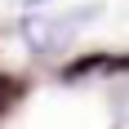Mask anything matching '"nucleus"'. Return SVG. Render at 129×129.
<instances>
[{"label":"nucleus","instance_id":"f257e3e1","mask_svg":"<svg viewBox=\"0 0 129 129\" xmlns=\"http://www.w3.org/2000/svg\"><path fill=\"white\" fill-rule=\"evenodd\" d=\"M93 18V9H76V13H22L18 36L31 53H58L80 27Z\"/></svg>","mask_w":129,"mask_h":129},{"label":"nucleus","instance_id":"f03ea898","mask_svg":"<svg viewBox=\"0 0 129 129\" xmlns=\"http://www.w3.org/2000/svg\"><path fill=\"white\" fill-rule=\"evenodd\" d=\"M89 71H129V53H89V58H80V62L67 67L62 80H80Z\"/></svg>","mask_w":129,"mask_h":129},{"label":"nucleus","instance_id":"7ed1b4c3","mask_svg":"<svg viewBox=\"0 0 129 129\" xmlns=\"http://www.w3.org/2000/svg\"><path fill=\"white\" fill-rule=\"evenodd\" d=\"M5 93H9V80H0V98H5Z\"/></svg>","mask_w":129,"mask_h":129},{"label":"nucleus","instance_id":"20e7f679","mask_svg":"<svg viewBox=\"0 0 129 129\" xmlns=\"http://www.w3.org/2000/svg\"><path fill=\"white\" fill-rule=\"evenodd\" d=\"M27 5H36V0H27Z\"/></svg>","mask_w":129,"mask_h":129}]
</instances>
